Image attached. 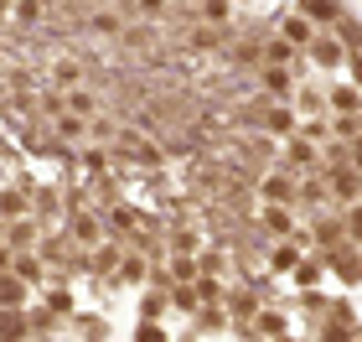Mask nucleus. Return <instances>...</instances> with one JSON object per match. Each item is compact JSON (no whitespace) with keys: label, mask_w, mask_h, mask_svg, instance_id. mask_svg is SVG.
Wrapping results in <instances>:
<instances>
[{"label":"nucleus","mask_w":362,"mask_h":342,"mask_svg":"<svg viewBox=\"0 0 362 342\" xmlns=\"http://www.w3.org/2000/svg\"><path fill=\"white\" fill-rule=\"evenodd\" d=\"M37 213H42L47 223H57V218H62V198H57V192H37Z\"/></svg>","instance_id":"nucleus-15"},{"label":"nucleus","mask_w":362,"mask_h":342,"mask_svg":"<svg viewBox=\"0 0 362 342\" xmlns=\"http://www.w3.org/2000/svg\"><path fill=\"white\" fill-rule=\"evenodd\" d=\"M47 306H52L57 317H68L73 312V301H68V290H52V296H47Z\"/></svg>","instance_id":"nucleus-26"},{"label":"nucleus","mask_w":362,"mask_h":342,"mask_svg":"<svg viewBox=\"0 0 362 342\" xmlns=\"http://www.w3.org/2000/svg\"><path fill=\"white\" fill-rule=\"evenodd\" d=\"M109 228H114V234H124V228H135V213H129V207H114V213H109Z\"/></svg>","instance_id":"nucleus-22"},{"label":"nucleus","mask_w":362,"mask_h":342,"mask_svg":"<svg viewBox=\"0 0 362 342\" xmlns=\"http://www.w3.org/2000/svg\"><path fill=\"white\" fill-rule=\"evenodd\" d=\"M68 234H73L78 244H88V249H93V244L104 239V223H98V213H73V218H68Z\"/></svg>","instance_id":"nucleus-2"},{"label":"nucleus","mask_w":362,"mask_h":342,"mask_svg":"<svg viewBox=\"0 0 362 342\" xmlns=\"http://www.w3.org/2000/svg\"><path fill=\"white\" fill-rule=\"evenodd\" d=\"M300 114H321V104H326V93H316V89H300Z\"/></svg>","instance_id":"nucleus-20"},{"label":"nucleus","mask_w":362,"mask_h":342,"mask_svg":"<svg viewBox=\"0 0 362 342\" xmlns=\"http://www.w3.org/2000/svg\"><path fill=\"white\" fill-rule=\"evenodd\" d=\"M295 198H300V187H295L290 176H264V203L269 207H290Z\"/></svg>","instance_id":"nucleus-4"},{"label":"nucleus","mask_w":362,"mask_h":342,"mask_svg":"<svg viewBox=\"0 0 362 342\" xmlns=\"http://www.w3.org/2000/svg\"><path fill=\"white\" fill-rule=\"evenodd\" d=\"M93 31H104V37H109V31H119V21H114V16L104 11V16H93Z\"/></svg>","instance_id":"nucleus-30"},{"label":"nucleus","mask_w":362,"mask_h":342,"mask_svg":"<svg viewBox=\"0 0 362 342\" xmlns=\"http://www.w3.org/2000/svg\"><path fill=\"white\" fill-rule=\"evenodd\" d=\"M140 342H160V332H156V327H145V332H140Z\"/></svg>","instance_id":"nucleus-32"},{"label":"nucleus","mask_w":362,"mask_h":342,"mask_svg":"<svg viewBox=\"0 0 362 342\" xmlns=\"http://www.w3.org/2000/svg\"><path fill=\"white\" fill-rule=\"evenodd\" d=\"M290 125H295V120H290L285 109H274V114H269V130H290Z\"/></svg>","instance_id":"nucleus-31"},{"label":"nucleus","mask_w":362,"mask_h":342,"mask_svg":"<svg viewBox=\"0 0 362 342\" xmlns=\"http://www.w3.org/2000/svg\"><path fill=\"white\" fill-rule=\"evenodd\" d=\"M140 275H145V259L140 254H124L119 259V280H140Z\"/></svg>","instance_id":"nucleus-19"},{"label":"nucleus","mask_w":362,"mask_h":342,"mask_svg":"<svg viewBox=\"0 0 362 342\" xmlns=\"http://www.w3.org/2000/svg\"><path fill=\"white\" fill-rule=\"evenodd\" d=\"M62 99H68V114H78V120H88L93 125V114H98V99L88 89H73V93H62Z\"/></svg>","instance_id":"nucleus-7"},{"label":"nucleus","mask_w":362,"mask_h":342,"mask_svg":"<svg viewBox=\"0 0 362 342\" xmlns=\"http://www.w3.org/2000/svg\"><path fill=\"white\" fill-rule=\"evenodd\" d=\"M326 192H332V198H341V203H352L357 192H362V176H357V171H332Z\"/></svg>","instance_id":"nucleus-5"},{"label":"nucleus","mask_w":362,"mask_h":342,"mask_svg":"<svg viewBox=\"0 0 362 342\" xmlns=\"http://www.w3.org/2000/svg\"><path fill=\"white\" fill-rule=\"evenodd\" d=\"M11 275H16V280H42V265H37V259H31V254H16V265H11Z\"/></svg>","instance_id":"nucleus-14"},{"label":"nucleus","mask_w":362,"mask_h":342,"mask_svg":"<svg viewBox=\"0 0 362 342\" xmlns=\"http://www.w3.org/2000/svg\"><path fill=\"white\" fill-rule=\"evenodd\" d=\"M347 234L362 244V207H352V213H347Z\"/></svg>","instance_id":"nucleus-29"},{"label":"nucleus","mask_w":362,"mask_h":342,"mask_svg":"<svg viewBox=\"0 0 362 342\" xmlns=\"http://www.w3.org/2000/svg\"><path fill=\"white\" fill-rule=\"evenodd\" d=\"M285 161H290V166H316V145H310V140H300V135H295V140L285 145Z\"/></svg>","instance_id":"nucleus-12"},{"label":"nucleus","mask_w":362,"mask_h":342,"mask_svg":"<svg viewBox=\"0 0 362 342\" xmlns=\"http://www.w3.org/2000/svg\"><path fill=\"white\" fill-rule=\"evenodd\" d=\"M305 52H310V62H321V68H337V62H347V47H341V37H316Z\"/></svg>","instance_id":"nucleus-1"},{"label":"nucleus","mask_w":362,"mask_h":342,"mask_svg":"<svg viewBox=\"0 0 362 342\" xmlns=\"http://www.w3.org/2000/svg\"><path fill=\"white\" fill-rule=\"evenodd\" d=\"M279 31H285L290 47H310V42H316V37H310V21H300V16H285V26H279Z\"/></svg>","instance_id":"nucleus-11"},{"label":"nucleus","mask_w":362,"mask_h":342,"mask_svg":"<svg viewBox=\"0 0 362 342\" xmlns=\"http://www.w3.org/2000/svg\"><path fill=\"white\" fill-rule=\"evenodd\" d=\"M264 84H269L274 93H290V73H285V68H269V73H264Z\"/></svg>","instance_id":"nucleus-24"},{"label":"nucleus","mask_w":362,"mask_h":342,"mask_svg":"<svg viewBox=\"0 0 362 342\" xmlns=\"http://www.w3.org/2000/svg\"><path fill=\"white\" fill-rule=\"evenodd\" d=\"M305 16H316L321 26H332V21H341V11H337V6H305Z\"/></svg>","instance_id":"nucleus-23"},{"label":"nucleus","mask_w":362,"mask_h":342,"mask_svg":"<svg viewBox=\"0 0 362 342\" xmlns=\"http://www.w3.org/2000/svg\"><path fill=\"white\" fill-rule=\"evenodd\" d=\"M197 270H202V265H197L192 254H176V259H171V270H166V280H176V285H187V280H197Z\"/></svg>","instance_id":"nucleus-13"},{"label":"nucleus","mask_w":362,"mask_h":342,"mask_svg":"<svg viewBox=\"0 0 362 342\" xmlns=\"http://www.w3.org/2000/svg\"><path fill=\"white\" fill-rule=\"evenodd\" d=\"M341 234H347V228L332 223V218H321V228H316V239H321V244H332V239H341Z\"/></svg>","instance_id":"nucleus-25"},{"label":"nucleus","mask_w":362,"mask_h":342,"mask_svg":"<svg viewBox=\"0 0 362 342\" xmlns=\"http://www.w3.org/2000/svg\"><path fill=\"white\" fill-rule=\"evenodd\" d=\"M176 306H181V312H192V306H197V290H192V285H176Z\"/></svg>","instance_id":"nucleus-28"},{"label":"nucleus","mask_w":362,"mask_h":342,"mask_svg":"<svg viewBox=\"0 0 362 342\" xmlns=\"http://www.w3.org/2000/svg\"><path fill=\"white\" fill-rule=\"evenodd\" d=\"M264 228L274 239H290L295 234V213H290V207H264Z\"/></svg>","instance_id":"nucleus-8"},{"label":"nucleus","mask_w":362,"mask_h":342,"mask_svg":"<svg viewBox=\"0 0 362 342\" xmlns=\"http://www.w3.org/2000/svg\"><path fill=\"white\" fill-rule=\"evenodd\" d=\"M57 130H62V135H83V130H88V120H78V114H57Z\"/></svg>","instance_id":"nucleus-21"},{"label":"nucleus","mask_w":362,"mask_h":342,"mask_svg":"<svg viewBox=\"0 0 362 342\" xmlns=\"http://www.w3.org/2000/svg\"><path fill=\"white\" fill-rule=\"evenodd\" d=\"M37 244V218H21V223H6V249L11 254H26Z\"/></svg>","instance_id":"nucleus-3"},{"label":"nucleus","mask_w":362,"mask_h":342,"mask_svg":"<svg viewBox=\"0 0 362 342\" xmlns=\"http://www.w3.org/2000/svg\"><path fill=\"white\" fill-rule=\"evenodd\" d=\"M274 270H300V249H295V244H279L274 249Z\"/></svg>","instance_id":"nucleus-17"},{"label":"nucleus","mask_w":362,"mask_h":342,"mask_svg":"<svg viewBox=\"0 0 362 342\" xmlns=\"http://www.w3.org/2000/svg\"><path fill=\"white\" fill-rule=\"evenodd\" d=\"M279 342H285V337H279Z\"/></svg>","instance_id":"nucleus-35"},{"label":"nucleus","mask_w":362,"mask_h":342,"mask_svg":"<svg viewBox=\"0 0 362 342\" xmlns=\"http://www.w3.org/2000/svg\"><path fill=\"white\" fill-rule=\"evenodd\" d=\"M264 62H274V68H285V62H295V47H290L285 37H279V42H269V47H264Z\"/></svg>","instance_id":"nucleus-16"},{"label":"nucleus","mask_w":362,"mask_h":342,"mask_svg":"<svg viewBox=\"0 0 362 342\" xmlns=\"http://www.w3.org/2000/svg\"><path fill=\"white\" fill-rule=\"evenodd\" d=\"M326 99H332V114H357V109H362V93H357L352 84L332 89V93H326Z\"/></svg>","instance_id":"nucleus-9"},{"label":"nucleus","mask_w":362,"mask_h":342,"mask_svg":"<svg viewBox=\"0 0 362 342\" xmlns=\"http://www.w3.org/2000/svg\"><path fill=\"white\" fill-rule=\"evenodd\" d=\"M0 213H6L11 223H21V218H26V187H11V192H0Z\"/></svg>","instance_id":"nucleus-10"},{"label":"nucleus","mask_w":362,"mask_h":342,"mask_svg":"<svg viewBox=\"0 0 362 342\" xmlns=\"http://www.w3.org/2000/svg\"><path fill=\"white\" fill-rule=\"evenodd\" d=\"M357 78H362V57H357Z\"/></svg>","instance_id":"nucleus-34"},{"label":"nucleus","mask_w":362,"mask_h":342,"mask_svg":"<svg viewBox=\"0 0 362 342\" xmlns=\"http://www.w3.org/2000/svg\"><path fill=\"white\" fill-rule=\"evenodd\" d=\"M21 301H26V280L0 275V312H21Z\"/></svg>","instance_id":"nucleus-6"},{"label":"nucleus","mask_w":362,"mask_h":342,"mask_svg":"<svg viewBox=\"0 0 362 342\" xmlns=\"http://www.w3.org/2000/svg\"><path fill=\"white\" fill-rule=\"evenodd\" d=\"M300 198H305V203H326V198H332V192H326L321 182H305V187H300Z\"/></svg>","instance_id":"nucleus-27"},{"label":"nucleus","mask_w":362,"mask_h":342,"mask_svg":"<svg viewBox=\"0 0 362 342\" xmlns=\"http://www.w3.org/2000/svg\"><path fill=\"white\" fill-rule=\"evenodd\" d=\"M357 176H362V140H357Z\"/></svg>","instance_id":"nucleus-33"},{"label":"nucleus","mask_w":362,"mask_h":342,"mask_svg":"<svg viewBox=\"0 0 362 342\" xmlns=\"http://www.w3.org/2000/svg\"><path fill=\"white\" fill-rule=\"evenodd\" d=\"M332 130H337L341 140H352V135H362V120H357V114H337V120H332Z\"/></svg>","instance_id":"nucleus-18"}]
</instances>
